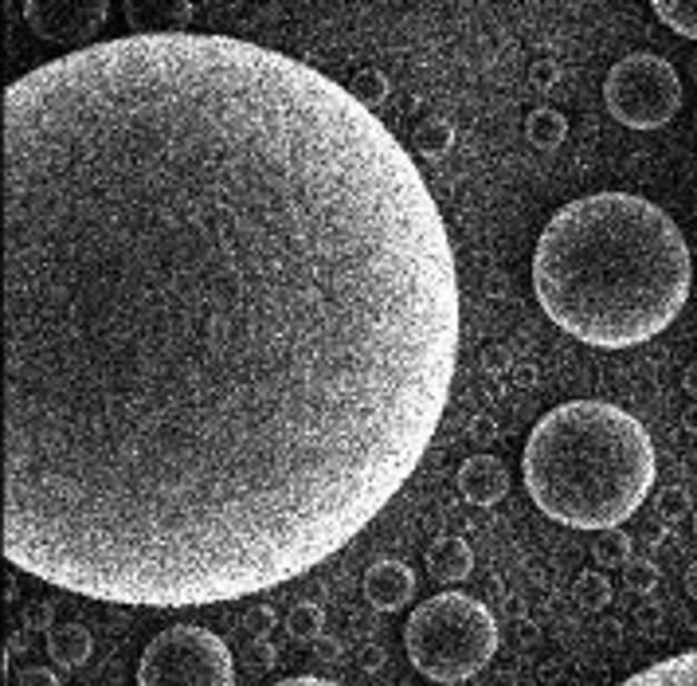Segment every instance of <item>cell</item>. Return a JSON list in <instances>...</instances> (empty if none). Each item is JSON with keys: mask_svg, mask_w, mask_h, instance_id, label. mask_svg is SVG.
<instances>
[{"mask_svg": "<svg viewBox=\"0 0 697 686\" xmlns=\"http://www.w3.org/2000/svg\"><path fill=\"white\" fill-rule=\"evenodd\" d=\"M459 267L396 134L236 36L4 90V557L110 605L259 597L412 479Z\"/></svg>", "mask_w": 697, "mask_h": 686, "instance_id": "cell-1", "label": "cell"}, {"mask_svg": "<svg viewBox=\"0 0 697 686\" xmlns=\"http://www.w3.org/2000/svg\"><path fill=\"white\" fill-rule=\"evenodd\" d=\"M689 278L678 224L635 193L568 200L533 252L541 311L596 350H631L662 334L686 306Z\"/></svg>", "mask_w": 697, "mask_h": 686, "instance_id": "cell-2", "label": "cell"}, {"mask_svg": "<svg viewBox=\"0 0 697 686\" xmlns=\"http://www.w3.org/2000/svg\"><path fill=\"white\" fill-rule=\"evenodd\" d=\"M521 474L552 522L572 530H616L655 487V448L642 420L627 409L568 401L529 432Z\"/></svg>", "mask_w": 697, "mask_h": 686, "instance_id": "cell-3", "label": "cell"}, {"mask_svg": "<svg viewBox=\"0 0 697 686\" xmlns=\"http://www.w3.org/2000/svg\"><path fill=\"white\" fill-rule=\"evenodd\" d=\"M408 659L431 683H467L498 651V624L490 608L462 592L428 597L404 628Z\"/></svg>", "mask_w": 697, "mask_h": 686, "instance_id": "cell-4", "label": "cell"}, {"mask_svg": "<svg viewBox=\"0 0 697 686\" xmlns=\"http://www.w3.org/2000/svg\"><path fill=\"white\" fill-rule=\"evenodd\" d=\"M138 686H236V663L216 631L177 624L146 644Z\"/></svg>", "mask_w": 697, "mask_h": 686, "instance_id": "cell-5", "label": "cell"}, {"mask_svg": "<svg viewBox=\"0 0 697 686\" xmlns=\"http://www.w3.org/2000/svg\"><path fill=\"white\" fill-rule=\"evenodd\" d=\"M603 102H608L611 118L619 126H631V130L670 126L681 107L678 71L662 56L635 51V56L619 59L608 71V79H603Z\"/></svg>", "mask_w": 697, "mask_h": 686, "instance_id": "cell-6", "label": "cell"}, {"mask_svg": "<svg viewBox=\"0 0 697 686\" xmlns=\"http://www.w3.org/2000/svg\"><path fill=\"white\" fill-rule=\"evenodd\" d=\"M110 17V0H24V20L40 40L90 48Z\"/></svg>", "mask_w": 697, "mask_h": 686, "instance_id": "cell-7", "label": "cell"}, {"mask_svg": "<svg viewBox=\"0 0 697 686\" xmlns=\"http://www.w3.org/2000/svg\"><path fill=\"white\" fill-rule=\"evenodd\" d=\"M130 36H180L193 24V0H126Z\"/></svg>", "mask_w": 697, "mask_h": 686, "instance_id": "cell-8", "label": "cell"}, {"mask_svg": "<svg viewBox=\"0 0 697 686\" xmlns=\"http://www.w3.org/2000/svg\"><path fill=\"white\" fill-rule=\"evenodd\" d=\"M459 490L474 507H494L510 494V471L494 455H471L459 467Z\"/></svg>", "mask_w": 697, "mask_h": 686, "instance_id": "cell-9", "label": "cell"}, {"mask_svg": "<svg viewBox=\"0 0 697 686\" xmlns=\"http://www.w3.org/2000/svg\"><path fill=\"white\" fill-rule=\"evenodd\" d=\"M415 597V572L404 561H376L365 572V600L381 612H396Z\"/></svg>", "mask_w": 697, "mask_h": 686, "instance_id": "cell-10", "label": "cell"}, {"mask_svg": "<svg viewBox=\"0 0 697 686\" xmlns=\"http://www.w3.org/2000/svg\"><path fill=\"white\" fill-rule=\"evenodd\" d=\"M474 565V553L471 546L462 538H454V533H446V538L431 541L428 549V569L435 580H443V585H454V580H462L467 572H471Z\"/></svg>", "mask_w": 697, "mask_h": 686, "instance_id": "cell-11", "label": "cell"}, {"mask_svg": "<svg viewBox=\"0 0 697 686\" xmlns=\"http://www.w3.org/2000/svg\"><path fill=\"white\" fill-rule=\"evenodd\" d=\"M619 686H697V651L655 663V667L639 670Z\"/></svg>", "mask_w": 697, "mask_h": 686, "instance_id": "cell-12", "label": "cell"}, {"mask_svg": "<svg viewBox=\"0 0 697 686\" xmlns=\"http://www.w3.org/2000/svg\"><path fill=\"white\" fill-rule=\"evenodd\" d=\"M90 631L82 624H59V628L48 631V655L59 663V667H82L90 659Z\"/></svg>", "mask_w": 697, "mask_h": 686, "instance_id": "cell-13", "label": "cell"}, {"mask_svg": "<svg viewBox=\"0 0 697 686\" xmlns=\"http://www.w3.org/2000/svg\"><path fill=\"white\" fill-rule=\"evenodd\" d=\"M655 17L686 40H697V0H650Z\"/></svg>", "mask_w": 697, "mask_h": 686, "instance_id": "cell-14", "label": "cell"}, {"mask_svg": "<svg viewBox=\"0 0 697 686\" xmlns=\"http://www.w3.org/2000/svg\"><path fill=\"white\" fill-rule=\"evenodd\" d=\"M572 597L580 608H588V612H600L603 605L611 600V580L603 577V572H580L572 585Z\"/></svg>", "mask_w": 697, "mask_h": 686, "instance_id": "cell-15", "label": "cell"}, {"mask_svg": "<svg viewBox=\"0 0 697 686\" xmlns=\"http://www.w3.org/2000/svg\"><path fill=\"white\" fill-rule=\"evenodd\" d=\"M526 134L537 149H552V146H560V138H565V118H560L557 110H537V115L529 118Z\"/></svg>", "mask_w": 697, "mask_h": 686, "instance_id": "cell-16", "label": "cell"}, {"mask_svg": "<svg viewBox=\"0 0 697 686\" xmlns=\"http://www.w3.org/2000/svg\"><path fill=\"white\" fill-rule=\"evenodd\" d=\"M592 557L596 565H627L631 561V538L619 530H603L592 546Z\"/></svg>", "mask_w": 697, "mask_h": 686, "instance_id": "cell-17", "label": "cell"}, {"mask_svg": "<svg viewBox=\"0 0 697 686\" xmlns=\"http://www.w3.org/2000/svg\"><path fill=\"white\" fill-rule=\"evenodd\" d=\"M286 628H291L294 639H306V644H314V639L322 636V628H325V612L317 605H298L291 612V620H286Z\"/></svg>", "mask_w": 697, "mask_h": 686, "instance_id": "cell-18", "label": "cell"}, {"mask_svg": "<svg viewBox=\"0 0 697 686\" xmlns=\"http://www.w3.org/2000/svg\"><path fill=\"white\" fill-rule=\"evenodd\" d=\"M624 585L631 588L635 597H647V592H655V585H658V569L650 561H627Z\"/></svg>", "mask_w": 697, "mask_h": 686, "instance_id": "cell-19", "label": "cell"}, {"mask_svg": "<svg viewBox=\"0 0 697 686\" xmlns=\"http://www.w3.org/2000/svg\"><path fill=\"white\" fill-rule=\"evenodd\" d=\"M420 146L428 149V154H446V146H451V130H446L443 122L428 126V130H423V138H420Z\"/></svg>", "mask_w": 697, "mask_h": 686, "instance_id": "cell-20", "label": "cell"}, {"mask_svg": "<svg viewBox=\"0 0 697 686\" xmlns=\"http://www.w3.org/2000/svg\"><path fill=\"white\" fill-rule=\"evenodd\" d=\"M247 628H252L255 636H267V631L275 628V608H267V605L252 608V612H247Z\"/></svg>", "mask_w": 697, "mask_h": 686, "instance_id": "cell-21", "label": "cell"}, {"mask_svg": "<svg viewBox=\"0 0 697 686\" xmlns=\"http://www.w3.org/2000/svg\"><path fill=\"white\" fill-rule=\"evenodd\" d=\"M17 686H59V678L51 675L48 667H28V670H20Z\"/></svg>", "mask_w": 697, "mask_h": 686, "instance_id": "cell-22", "label": "cell"}, {"mask_svg": "<svg viewBox=\"0 0 697 686\" xmlns=\"http://www.w3.org/2000/svg\"><path fill=\"white\" fill-rule=\"evenodd\" d=\"M314 655H317L322 663H337V659H341V644H337V639L317 636V639H314Z\"/></svg>", "mask_w": 697, "mask_h": 686, "instance_id": "cell-23", "label": "cell"}, {"mask_svg": "<svg viewBox=\"0 0 697 686\" xmlns=\"http://www.w3.org/2000/svg\"><path fill=\"white\" fill-rule=\"evenodd\" d=\"M24 620H28V628H36V631H43V628L51 631V608L48 605H32Z\"/></svg>", "mask_w": 697, "mask_h": 686, "instance_id": "cell-24", "label": "cell"}, {"mask_svg": "<svg viewBox=\"0 0 697 686\" xmlns=\"http://www.w3.org/2000/svg\"><path fill=\"white\" fill-rule=\"evenodd\" d=\"M275 686H341V683H330V678H314V675H298V678H283V683Z\"/></svg>", "mask_w": 697, "mask_h": 686, "instance_id": "cell-25", "label": "cell"}, {"mask_svg": "<svg viewBox=\"0 0 697 686\" xmlns=\"http://www.w3.org/2000/svg\"><path fill=\"white\" fill-rule=\"evenodd\" d=\"M252 659L259 663V667H267V663H275V647H271V644H263V639H259V644L252 647Z\"/></svg>", "mask_w": 697, "mask_h": 686, "instance_id": "cell-26", "label": "cell"}, {"mask_svg": "<svg viewBox=\"0 0 697 686\" xmlns=\"http://www.w3.org/2000/svg\"><path fill=\"white\" fill-rule=\"evenodd\" d=\"M681 384H686V392H689V396H694V401H697V365H689V369H686V376H681Z\"/></svg>", "mask_w": 697, "mask_h": 686, "instance_id": "cell-27", "label": "cell"}, {"mask_svg": "<svg viewBox=\"0 0 697 686\" xmlns=\"http://www.w3.org/2000/svg\"><path fill=\"white\" fill-rule=\"evenodd\" d=\"M686 592L697 600V565H689V572H686Z\"/></svg>", "mask_w": 697, "mask_h": 686, "instance_id": "cell-28", "label": "cell"}, {"mask_svg": "<svg viewBox=\"0 0 697 686\" xmlns=\"http://www.w3.org/2000/svg\"><path fill=\"white\" fill-rule=\"evenodd\" d=\"M686 428H689V432H697V409H694V412H689V416H686Z\"/></svg>", "mask_w": 697, "mask_h": 686, "instance_id": "cell-29", "label": "cell"}, {"mask_svg": "<svg viewBox=\"0 0 697 686\" xmlns=\"http://www.w3.org/2000/svg\"><path fill=\"white\" fill-rule=\"evenodd\" d=\"M694 530H697V514H694Z\"/></svg>", "mask_w": 697, "mask_h": 686, "instance_id": "cell-30", "label": "cell"}]
</instances>
